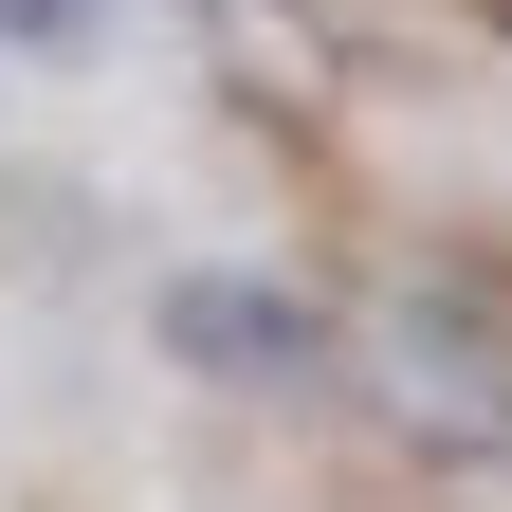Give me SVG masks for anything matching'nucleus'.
I'll list each match as a JSON object with an SVG mask.
<instances>
[{
  "label": "nucleus",
  "mask_w": 512,
  "mask_h": 512,
  "mask_svg": "<svg viewBox=\"0 0 512 512\" xmlns=\"http://www.w3.org/2000/svg\"><path fill=\"white\" fill-rule=\"evenodd\" d=\"M165 348H183V366H220V384H293L330 330H311L293 293H256V275H183V293H165Z\"/></svg>",
  "instance_id": "nucleus-1"
},
{
  "label": "nucleus",
  "mask_w": 512,
  "mask_h": 512,
  "mask_svg": "<svg viewBox=\"0 0 512 512\" xmlns=\"http://www.w3.org/2000/svg\"><path fill=\"white\" fill-rule=\"evenodd\" d=\"M0 19H19V37H74V19H92V0H0Z\"/></svg>",
  "instance_id": "nucleus-2"
}]
</instances>
